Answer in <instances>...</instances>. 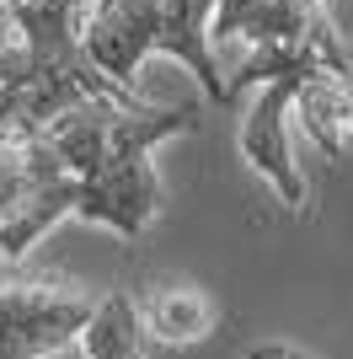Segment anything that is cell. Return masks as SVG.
Instances as JSON below:
<instances>
[{
  "label": "cell",
  "mask_w": 353,
  "mask_h": 359,
  "mask_svg": "<svg viewBox=\"0 0 353 359\" xmlns=\"http://www.w3.org/2000/svg\"><path fill=\"white\" fill-rule=\"evenodd\" d=\"M188 107H123L107 97L75 102L70 113H59L48 129L32 135L38 161H43V188L22 204L0 231V257L16 263L48 225L64 215L113 225L118 236H139L155 220L161 204V177L150 166V150L161 140L193 135Z\"/></svg>",
  "instance_id": "1"
},
{
  "label": "cell",
  "mask_w": 353,
  "mask_h": 359,
  "mask_svg": "<svg viewBox=\"0 0 353 359\" xmlns=\"http://www.w3.org/2000/svg\"><path fill=\"white\" fill-rule=\"evenodd\" d=\"M97 300L59 285H11L0 290V359H48L81 344Z\"/></svg>",
  "instance_id": "3"
},
{
  "label": "cell",
  "mask_w": 353,
  "mask_h": 359,
  "mask_svg": "<svg viewBox=\"0 0 353 359\" xmlns=\"http://www.w3.org/2000/svg\"><path fill=\"white\" fill-rule=\"evenodd\" d=\"M332 0H220L209 16V43L214 38H247L251 48L263 43H338V27L326 16Z\"/></svg>",
  "instance_id": "5"
},
{
  "label": "cell",
  "mask_w": 353,
  "mask_h": 359,
  "mask_svg": "<svg viewBox=\"0 0 353 359\" xmlns=\"http://www.w3.org/2000/svg\"><path fill=\"white\" fill-rule=\"evenodd\" d=\"M348 65H353V54L342 48V38L338 43H305V48L263 43V48H251V60L225 81V102H235L247 86H257L247 118H241V156L300 215H305V182H300V166H294L289 140H284V118L294 113V97H300V86L316 70H348Z\"/></svg>",
  "instance_id": "2"
},
{
  "label": "cell",
  "mask_w": 353,
  "mask_h": 359,
  "mask_svg": "<svg viewBox=\"0 0 353 359\" xmlns=\"http://www.w3.org/2000/svg\"><path fill=\"white\" fill-rule=\"evenodd\" d=\"M214 322H220L214 300L193 285H172L139 300V327L150 338H161V344H198V338L214 332Z\"/></svg>",
  "instance_id": "6"
},
{
  "label": "cell",
  "mask_w": 353,
  "mask_h": 359,
  "mask_svg": "<svg viewBox=\"0 0 353 359\" xmlns=\"http://www.w3.org/2000/svg\"><path fill=\"white\" fill-rule=\"evenodd\" d=\"M247 359H310L305 348H289V344H251Z\"/></svg>",
  "instance_id": "9"
},
{
  "label": "cell",
  "mask_w": 353,
  "mask_h": 359,
  "mask_svg": "<svg viewBox=\"0 0 353 359\" xmlns=\"http://www.w3.org/2000/svg\"><path fill=\"white\" fill-rule=\"evenodd\" d=\"M338 81H342V97H348V129H353V70H342Z\"/></svg>",
  "instance_id": "10"
},
{
  "label": "cell",
  "mask_w": 353,
  "mask_h": 359,
  "mask_svg": "<svg viewBox=\"0 0 353 359\" xmlns=\"http://www.w3.org/2000/svg\"><path fill=\"white\" fill-rule=\"evenodd\" d=\"M86 359H145V327H139V306L123 290L97 300V316L81 332Z\"/></svg>",
  "instance_id": "8"
},
{
  "label": "cell",
  "mask_w": 353,
  "mask_h": 359,
  "mask_svg": "<svg viewBox=\"0 0 353 359\" xmlns=\"http://www.w3.org/2000/svg\"><path fill=\"white\" fill-rule=\"evenodd\" d=\"M81 43L107 81L129 91L145 54H172L176 60V32L166 22V0H91Z\"/></svg>",
  "instance_id": "4"
},
{
  "label": "cell",
  "mask_w": 353,
  "mask_h": 359,
  "mask_svg": "<svg viewBox=\"0 0 353 359\" xmlns=\"http://www.w3.org/2000/svg\"><path fill=\"white\" fill-rule=\"evenodd\" d=\"M353 70V65H348ZM342 70H316L294 97V113H300V129L310 135V145H321L326 156H342L353 140L348 129V97H342Z\"/></svg>",
  "instance_id": "7"
}]
</instances>
